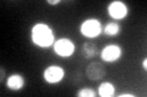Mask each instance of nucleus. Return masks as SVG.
Returning <instances> with one entry per match:
<instances>
[{
    "label": "nucleus",
    "mask_w": 147,
    "mask_h": 97,
    "mask_svg": "<svg viewBox=\"0 0 147 97\" xmlns=\"http://www.w3.org/2000/svg\"><path fill=\"white\" fill-rule=\"evenodd\" d=\"M31 39L39 48H49L54 45V32L45 23H37L32 27Z\"/></svg>",
    "instance_id": "f257e3e1"
},
{
    "label": "nucleus",
    "mask_w": 147,
    "mask_h": 97,
    "mask_svg": "<svg viewBox=\"0 0 147 97\" xmlns=\"http://www.w3.org/2000/svg\"><path fill=\"white\" fill-rule=\"evenodd\" d=\"M102 23L97 18H87L80 26L81 34L88 39H93L102 33Z\"/></svg>",
    "instance_id": "f03ea898"
},
{
    "label": "nucleus",
    "mask_w": 147,
    "mask_h": 97,
    "mask_svg": "<svg viewBox=\"0 0 147 97\" xmlns=\"http://www.w3.org/2000/svg\"><path fill=\"white\" fill-rule=\"evenodd\" d=\"M53 46H54V52L60 57H70L75 52V44L67 38L58 39Z\"/></svg>",
    "instance_id": "7ed1b4c3"
},
{
    "label": "nucleus",
    "mask_w": 147,
    "mask_h": 97,
    "mask_svg": "<svg viewBox=\"0 0 147 97\" xmlns=\"http://www.w3.org/2000/svg\"><path fill=\"white\" fill-rule=\"evenodd\" d=\"M64 77H65V71H64V68L60 66H57V64L48 66L43 72L44 80L47 82H49V84H57V82L61 81L64 79Z\"/></svg>",
    "instance_id": "20e7f679"
},
{
    "label": "nucleus",
    "mask_w": 147,
    "mask_h": 97,
    "mask_svg": "<svg viewBox=\"0 0 147 97\" xmlns=\"http://www.w3.org/2000/svg\"><path fill=\"white\" fill-rule=\"evenodd\" d=\"M123 49L117 44H109L102 50L100 57L104 62H115L121 57Z\"/></svg>",
    "instance_id": "39448f33"
},
{
    "label": "nucleus",
    "mask_w": 147,
    "mask_h": 97,
    "mask_svg": "<svg viewBox=\"0 0 147 97\" xmlns=\"http://www.w3.org/2000/svg\"><path fill=\"white\" fill-rule=\"evenodd\" d=\"M108 13L113 20H124L127 16V6L123 1H113L108 5Z\"/></svg>",
    "instance_id": "423d86ee"
},
{
    "label": "nucleus",
    "mask_w": 147,
    "mask_h": 97,
    "mask_svg": "<svg viewBox=\"0 0 147 97\" xmlns=\"http://www.w3.org/2000/svg\"><path fill=\"white\" fill-rule=\"evenodd\" d=\"M86 75L90 80H99L105 75V67L99 62H92L86 68Z\"/></svg>",
    "instance_id": "0eeeda50"
},
{
    "label": "nucleus",
    "mask_w": 147,
    "mask_h": 97,
    "mask_svg": "<svg viewBox=\"0 0 147 97\" xmlns=\"http://www.w3.org/2000/svg\"><path fill=\"white\" fill-rule=\"evenodd\" d=\"M25 78L21 74H11L6 80V86L12 91H18L25 86Z\"/></svg>",
    "instance_id": "6e6552de"
},
{
    "label": "nucleus",
    "mask_w": 147,
    "mask_h": 97,
    "mask_svg": "<svg viewBox=\"0 0 147 97\" xmlns=\"http://www.w3.org/2000/svg\"><path fill=\"white\" fill-rule=\"evenodd\" d=\"M81 53L86 59L93 58L96 55H97V45H96L93 41H86V43L82 45Z\"/></svg>",
    "instance_id": "1a4fd4ad"
},
{
    "label": "nucleus",
    "mask_w": 147,
    "mask_h": 97,
    "mask_svg": "<svg viewBox=\"0 0 147 97\" xmlns=\"http://www.w3.org/2000/svg\"><path fill=\"white\" fill-rule=\"evenodd\" d=\"M115 94V86L109 81H104L98 87V95L100 97H110Z\"/></svg>",
    "instance_id": "9d476101"
},
{
    "label": "nucleus",
    "mask_w": 147,
    "mask_h": 97,
    "mask_svg": "<svg viewBox=\"0 0 147 97\" xmlns=\"http://www.w3.org/2000/svg\"><path fill=\"white\" fill-rule=\"evenodd\" d=\"M102 32L108 36H115L119 32H120V26H119L117 22H113V21L108 22L107 24L104 26V28L102 29Z\"/></svg>",
    "instance_id": "9b49d317"
},
{
    "label": "nucleus",
    "mask_w": 147,
    "mask_h": 97,
    "mask_svg": "<svg viewBox=\"0 0 147 97\" xmlns=\"http://www.w3.org/2000/svg\"><path fill=\"white\" fill-rule=\"evenodd\" d=\"M77 96L79 97H94L96 91L92 89H88V87H85V89H81L80 91H77Z\"/></svg>",
    "instance_id": "f8f14e48"
},
{
    "label": "nucleus",
    "mask_w": 147,
    "mask_h": 97,
    "mask_svg": "<svg viewBox=\"0 0 147 97\" xmlns=\"http://www.w3.org/2000/svg\"><path fill=\"white\" fill-rule=\"evenodd\" d=\"M59 3H60V0H48V4H50V5H57Z\"/></svg>",
    "instance_id": "ddd939ff"
},
{
    "label": "nucleus",
    "mask_w": 147,
    "mask_h": 97,
    "mask_svg": "<svg viewBox=\"0 0 147 97\" xmlns=\"http://www.w3.org/2000/svg\"><path fill=\"white\" fill-rule=\"evenodd\" d=\"M119 97H135V95H132V94H121V95H119Z\"/></svg>",
    "instance_id": "4468645a"
},
{
    "label": "nucleus",
    "mask_w": 147,
    "mask_h": 97,
    "mask_svg": "<svg viewBox=\"0 0 147 97\" xmlns=\"http://www.w3.org/2000/svg\"><path fill=\"white\" fill-rule=\"evenodd\" d=\"M142 67H144V69H147V59L145 58L144 62H142Z\"/></svg>",
    "instance_id": "2eb2a0df"
}]
</instances>
